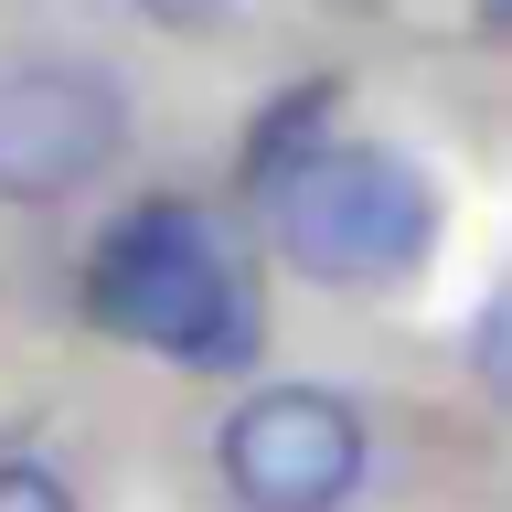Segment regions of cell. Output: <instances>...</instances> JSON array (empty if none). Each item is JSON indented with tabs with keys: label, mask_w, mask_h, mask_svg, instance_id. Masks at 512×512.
<instances>
[{
	"label": "cell",
	"mask_w": 512,
	"mask_h": 512,
	"mask_svg": "<svg viewBox=\"0 0 512 512\" xmlns=\"http://www.w3.org/2000/svg\"><path fill=\"white\" fill-rule=\"evenodd\" d=\"M331 107H342V86H331V75H299V86H288L278 107L246 128V182H278V171H299L320 139H342V128H331Z\"/></svg>",
	"instance_id": "obj_5"
},
{
	"label": "cell",
	"mask_w": 512,
	"mask_h": 512,
	"mask_svg": "<svg viewBox=\"0 0 512 512\" xmlns=\"http://www.w3.org/2000/svg\"><path fill=\"white\" fill-rule=\"evenodd\" d=\"M128 139V96L107 64H11L0 75V203L86 192Z\"/></svg>",
	"instance_id": "obj_4"
},
{
	"label": "cell",
	"mask_w": 512,
	"mask_h": 512,
	"mask_svg": "<svg viewBox=\"0 0 512 512\" xmlns=\"http://www.w3.org/2000/svg\"><path fill=\"white\" fill-rule=\"evenodd\" d=\"M267 224L278 256L320 288H395L438 246V182L384 139H320L299 171L267 182Z\"/></svg>",
	"instance_id": "obj_2"
},
{
	"label": "cell",
	"mask_w": 512,
	"mask_h": 512,
	"mask_svg": "<svg viewBox=\"0 0 512 512\" xmlns=\"http://www.w3.org/2000/svg\"><path fill=\"white\" fill-rule=\"evenodd\" d=\"M0 512H75V491L43 459H0Z\"/></svg>",
	"instance_id": "obj_7"
},
{
	"label": "cell",
	"mask_w": 512,
	"mask_h": 512,
	"mask_svg": "<svg viewBox=\"0 0 512 512\" xmlns=\"http://www.w3.org/2000/svg\"><path fill=\"white\" fill-rule=\"evenodd\" d=\"M470 374L512 406V278L491 288V299H480V320H470Z\"/></svg>",
	"instance_id": "obj_6"
},
{
	"label": "cell",
	"mask_w": 512,
	"mask_h": 512,
	"mask_svg": "<svg viewBox=\"0 0 512 512\" xmlns=\"http://www.w3.org/2000/svg\"><path fill=\"white\" fill-rule=\"evenodd\" d=\"M86 320L118 331V342L182 363V374H246L256 342H267V299H256L246 256L214 235L203 203L160 192V203H128L86 256Z\"/></svg>",
	"instance_id": "obj_1"
},
{
	"label": "cell",
	"mask_w": 512,
	"mask_h": 512,
	"mask_svg": "<svg viewBox=\"0 0 512 512\" xmlns=\"http://www.w3.org/2000/svg\"><path fill=\"white\" fill-rule=\"evenodd\" d=\"M363 406L331 384H256L214 427V470L235 512H342L363 491Z\"/></svg>",
	"instance_id": "obj_3"
},
{
	"label": "cell",
	"mask_w": 512,
	"mask_h": 512,
	"mask_svg": "<svg viewBox=\"0 0 512 512\" xmlns=\"http://www.w3.org/2000/svg\"><path fill=\"white\" fill-rule=\"evenodd\" d=\"M480 22H491V32H512V0H480Z\"/></svg>",
	"instance_id": "obj_9"
},
{
	"label": "cell",
	"mask_w": 512,
	"mask_h": 512,
	"mask_svg": "<svg viewBox=\"0 0 512 512\" xmlns=\"http://www.w3.org/2000/svg\"><path fill=\"white\" fill-rule=\"evenodd\" d=\"M139 11H150V22H214L224 0H139Z\"/></svg>",
	"instance_id": "obj_8"
}]
</instances>
